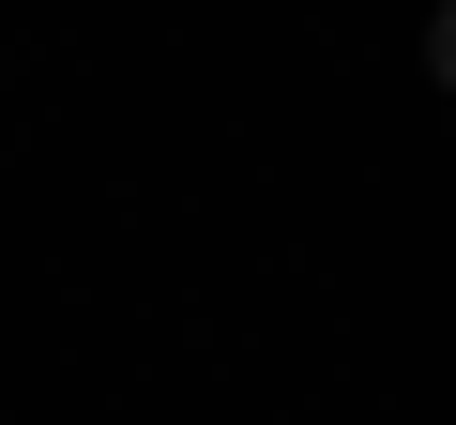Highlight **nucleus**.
<instances>
[{
  "mask_svg": "<svg viewBox=\"0 0 456 425\" xmlns=\"http://www.w3.org/2000/svg\"><path fill=\"white\" fill-rule=\"evenodd\" d=\"M426 61H441V76H456V0H441V31H426Z\"/></svg>",
  "mask_w": 456,
  "mask_h": 425,
  "instance_id": "f257e3e1",
  "label": "nucleus"
}]
</instances>
